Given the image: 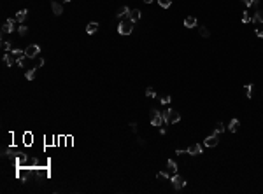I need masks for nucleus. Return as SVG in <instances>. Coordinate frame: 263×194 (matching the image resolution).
<instances>
[{
  "label": "nucleus",
  "mask_w": 263,
  "mask_h": 194,
  "mask_svg": "<svg viewBox=\"0 0 263 194\" xmlns=\"http://www.w3.org/2000/svg\"><path fill=\"white\" fill-rule=\"evenodd\" d=\"M133 32V21L132 19H121L118 24V33L119 35H130Z\"/></svg>",
  "instance_id": "1"
},
{
  "label": "nucleus",
  "mask_w": 263,
  "mask_h": 194,
  "mask_svg": "<svg viewBox=\"0 0 263 194\" xmlns=\"http://www.w3.org/2000/svg\"><path fill=\"white\" fill-rule=\"evenodd\" d=\"M39 53H41V46H37V44H30L28 47L25 49V56H26V58H30V60L37 58Z\"/></svg>",
  "instance_id": "2"
},
{
  "label": "nucleus",
  "mask_w": 263,
  "mask_h": 194,
  "mask_svg": "<svg viewBox=\"0 0 263 194\" xmlns=\"http://www.w3.org/2000/svg\"><path fill=\"white\" fill-rule=\"evenodd\" d=\"M151 124L153 126H161L163 124V117H161V112L156 109L151 110Z\"/></svg>",
  "instance_id": "3"
},
{
  "label": "nucleus",
  "mask_w": 263,
  "mask_h": 194,
  "mask_svg": "<svg viewBox=\"0 0 263 194\" xmlns=\"http://www.w3.org/2000/svg\"><path fill=\"white\" fill-rule=\"evenodd\" d=\"M172 185H174V189H176V191H179V189H183L184 185H186V178L176 173V175L172 177Z\"/></svg>",
  "instance_id": "4"
},
{
  "label": "nucleus",
  "mask_w": 263,
  "mask_h": 194,
  "mask_svg": "<svg viewBox=\"0 0 263 194\" xmlns=\"http://www.w3.org/2000/svg\"><path fill=\"white\" fill-rule=\"evenodd\" d=\"M218 144H219V138H218V135L216 133H212L211 136H207V138L203 140V145L205 147H216Z\"/></svg>",
  "instance_id": "5"
},
{
  "label": "nucleus",
  "mask_w": 263,
  "mask_h": 194,
  "mask_svg": "<svg viewBox=\"0 0 263 194\" xmlns=\"http://www.w3.org/2000/svg\"><path fill=\"white\" fill-rule=\"evenodd\" d=\"M14 21L16 19H7L6 23L2 24V33H12V32L16 30L14 28Z\"/></svg>",
  "instance_id": "6"
},
{
  "label": "nucleus",
  "mask_w": 263,
  "mask_h": 194,
  "mask_svg": "<svg viewBox=\"0 0 263 194\" xmlns=\"http://www.w3.org/2000/svg\"><path fill=\"white\" fill-rule=\"evenodd\" d=\"M186 154H191V156H198V154H202V145L200 144H193L186 149Z\"/></svg>",
  "instance_id": "7"
},
{
  "label": "nucleus",
  "mask_w": 263,
  "mask_h": 194,
  "mask_svg": "<svg viewBox=\"0 0 263 194\" xmlns=\"http://www.w3.org/2000/svg\"><path fill=\"white\" fill-rule=\"evenodd\" d=\"M51 9L55 12V16H61L63 14V7H61V4L58 0H51Z\"/></svg>",
  "instance_id": "8"
},
{
  "label": "nucleus",
  "mask_w": 263,
  "mask_h": 194,
  "mask_svg": "<svg viewBox=\"0 0 263 194\" xmlns=\"http://www.w3.org/2000/svg\"><path fill=\"white\" fill-rule=\"evenodd\" d=\"M181 121V115H179V112H176L174 109H168V122L170 124H174V122H179Z\"/></svg>",
  "instance_id": "9"
},
{
  "label": "nucleus",
  "mask_w": 263,
  "mask_h": 194,
  "mask_svg": "<svg viewBox=\"0 0 263 194\" xmlns=\"http://www.w3.org/2000/svg\"><path fill=\"white\" fill-rule=\"evenodd\" d=\"M26 16H28V11L26 9H21V11L16 12V16H14V19L18 21V23H25V19H26Z\"/></svg>",
  "instance_id": "10"
},
{
  "label": "nucleus",
  "mask_w": 263,
  "mask_h": 194,
  "mask_svg": "<svg viewBox=\"0 0 263 194\" xmlns=\"http://www.w3.org/2000/svg\"><path fill=\"white\" fill-rule=\"evenodd\" d=\"M130 11H132V9H128V7H126V6H123L121 9H119V11H118V14H116V18H118V19H123V18H128V16H130Z\"/></svg>",
  "instance_id": "11"
},
{
  "label": "nucleus",
  "mask_w": 263,
  "mask_h": 194,
  "mask_svg": "<svg viewBox=\"0 0 263 194\" xmlns=\"http://www.w3.org/2000/svg\"><path fill=\"white\" fill-rule=\"evenodd\" d=\"M196 24H198V21H196L195 16H188V18L184 19V26L186 28H195Z\"/></svg>",
  "instance_id": "12"
},
{
  "label": "nucleus",
  "mask_w": 263,
  "mask_h": 194,
  "mask_svg": "<svg viewBox=\"0 0 263 194\" xmlns=\"http://www.w3.org/2000/svg\"><path fill=\"white\" fill-rule=\"evenodd\" d=\"M141 16H142V12L139 11V9H132V11H130V16H128V19H132V21H139V19H141Z\"/></svg>",
  "instance_id": "13"
},
{
  "label": "nucleus",
  "mask_w": 263,
  "mask_h": 194,
  "mask_svg": "<svg viewBox=\"0 0 263 194\" xmlns=\"http://www.w3.org/2000/svg\"><path fill=\"white\" fill-rule=\"evenodd\" d=\"M97 30H98V23H97V21H91V23H88V26H86V33L93 35V33H95Z\"/></svg>",
  "instance_id": "14"
},
{
  "label": "nucleus",
  "mask_w": 263,
  "mask_h": 194,
  "mask_svg": "<svg viewBox=\"0 0 263 194\" xmlns=\"http://www.w3.org/2000/svg\"><path fill=\"white\" fill-rule=\"evenodd\" d=\"M239 126H240V121H239V119H232V121H230V124H228V129H230L232 133H235V131L239 129Z\"/></svg>",
  "instance_id": "15"
},
{
  "label": "nucleus",
  "mask_w": 263,
  "mask_h": 194,
  "mask_svg": "<svg viewBox=\"0 0 263 194\" xmlns=\"http://www.w3.org/2000/svg\"><path fill=\"white\" fill-rule=\"evenodd\" d=\"M167 168H168V171H172V173H177V164H176L174 159H168V161H167Z\"/></svg>",
  "instance_id": "16"
},
{
  "label": "nucleus",
  "mask_w": 263,
  "mask_h": 194,
  "mask_svg": "<svg viewBox=\"0 0 263 194\" xmlns=\"http://www.w3.org/2000/svg\"><path fill=\"white\" fill-rule=\"evenodd\" d=\"M253 23H263V11H256L253 16Z\"/></svg>",
  "instance_id": "17"
},
{
  "label": "nucleus",
  "mask_w": 263,
  "mask_h": 194,
  "mask_svg": "<svg viewBox=\"0 0 263 194\" xmlns=\"http://www.w3.org/2000/svg\"><path fill=\"white\" fill-rule=\"evenodd\" d=\"M35 72H37V67L30 68V70H26V73H25L26 80H32V79H33V77H35Z\"/></svg>",
  "instance_id": "18"
},
{
  "label": "nucleus",
  "mask_w": 263,
  "mask_h": 194,
  "mask_svg": "<svg viewBox=\"0 0 263 194\" xmlns=\"http://www.w3.org/2000/svg\"><path fill=\"white\" fill-rule=\"evenodd\" d=\"M11 53H7V54H4V65H7V67H12V63H14V60L11 58Z\"/></svg>",
  "instance_id": "19"
},
{
  "label": "nucleus",
  "mask_w": 263,
  "mask_h": 194,
  "mask_svg": "<svg viewBox=\"0 0 263 194\" xmlns=\"http://www.w3.org/2000/svg\"><path fill=\"white\" fill-rule=\"evenodd\" d=\"M244 95L247 98H251L253 96V84H246L244 86Z\"/></svg>",
  "instance_id": "20"
},
{
  "label": "nucleus",
  "mask_w": 263,
  "mask_h": 194,
  "mask_svg": "<svg viewBox=\"0 0 263 194\" xmlns=\"http://www.w3.org/2000/svg\"><path fill=\"white\" fill-rule=\"evenodd\" d=\"M223 131H225V124H223V122H216V128H214V133L216 135H219V133H223Z\"/></svg>",
  "instance_id": "21"
},
{
  "label": "nucleus",
  "mask_w": 263,
  "mask_h": 194,
  "mask_svg": "<svg viewBox=\"0 0 263 194\" xmlns=\"http://www.w3.org/2000/svg\"><path fill=\"white\" fill-rule=\"evenodd\" d=\"M242 23H253V16H249V12H242Z\"/></svg>",
  "instance_id": "22"
},
{
  "label": "nucleus",
  "mask_w": 263,
  "mask_h": 194,
  "mask_svg": "<svg viewBox=\"0 0 263 194\" xmlns=\"http://www.w3.org/2000/svg\"><path fill=\"white\" fill-rule=\"evenodd\" d=\"M156 178H158L160 182H163V180L168 178V173H167V171H158V173H156Z\"/></svg>",
  "instance_id": "23"
},
{
  "label": "nucleus",
  "mask_w": 263,
  "mask_h": 194,
  "mask_svg": "<svg viewBox=\"0 0 263 194\" xmlns=\"http://www.w3.org/2000/svg\"><path fill=\"white\" fill-rule=\"evenodd\" d=\"M198 32H200V35H202L203 39H207V37L211 35V32L207 30V26H200V28H198Z\"/></svg>",
  "instance_id": "24"
},
{
  "label": "nucleus",
  "mask_w": 263,
  "mask_h": 194,
  "mask_svg": "<svg viewBox=\"0 0 263 194\" xmlns=\"http://www.w3.org/2000/svg\"><path fill=\"white\" fill-rule=\"evenodd\" d=\"M244 4L247 7H258L260 6V0H244Z\"/></svg>",
  "instance_id": "25"
},
{
  "label": "nucleus",
  "mask_w": 263,
  "mask_h": 194,
  "mask_svg": "<svg viewBox=\"0 0 263 194\" xmlns=\"http://www.w3.org/2000/svg\"><path fill=\"white\" fill-rule=\"evenodd\" d=\"M9 53H11L12 56H18V58H19V56H25V51H23V49H11Z\"/></svg>",
  "instance_id": "26"
},
{
  "label": "nucleus",
  "mask_w": 263,
  "mask_h": 194,
  "mask_svg": "<svg viewBox=\"0 0 263 194\" xmlns=\"http://www.w3.org/2000/svg\"><path fill=\"white\" fill-rule=\"evenodd\" d=\"M158 4L163 7V9H168V7L172 6V0H158Z\"/></svg>",
  "instance_id": "27"
},
{
  "label": "nucleus",
  "mask_w": 263,
  "mask_h": 194,
  "mask_svg": "<svg viewBox=\"0 0 263 194\" xmlns=\"http://www.w3.org/2000/svg\"><path fill=\"white\" fill-rule=\"evenodd\" d=\"M18 33H19V35H21V37H25V35H26V33H28V28H26L25 24H21V26H19V28H18Z\"/></svg>",
  "instance_id": "28"
},
{
  "label": "nucleus",
  "mask_w": 263,
  "mask_h": 194,
  "mask_svg": "<svg viewBox=\"0 0 263 194\" xmlns=\"http://www.w3.org/2000/svg\"><path fill=\"white\" fill-rule=\"evenodd\" d=\"M146 96H149V98H156V91H154L153 88H147V89H146Z\"/></svg>",
  "instance_id": "29"
},
{
  "label": "nucleus",
  "mask_w": 263,
  "mask_h": 194,
  "mask_svg": "<svg viewBox=\"0 0 263 194\" xmlns=\"http://www.w3.org/2000/svg\"><path fill=\"white\" fill-rule=\"evenodd\" d=\"M2 49H4V51H7V53H9V51H11V44L7 42V40H2Z\"/></svg>",
  "instance_id": "30"
},
{
  "label": "nucleus",
  "mask_w": 263,
  "mask_h": 194,
  "mask_svg": "<svg viewBox=\"0 0 263 194\" xmlns=\"http://www.w3.org/2000/svg\"><path fill=\"white\" fill-rule=\"evenodd\" d=\"M23 140H25V144H26V145H30V144H32V135H30V133H26V135L23 136Z\"/></svg>",
  "instance_id": "31"
},
{
  "label": "nucleus",
  "mask_w": 263,
  "mask_h": 194,
  "mask_svg": "<svg viewBox=\"0 0 263 194\" xmlns=\"http://www.w3.org/2000/svg\"><path fill=\"white\" fill-rule=\"evenodd\" d=\"M25 61H26V60H25V56H19L16 63H18V67H21V68H23V67H25Z\"/></svg>",
  "instance_id": "32"
},
{
  "label": "nucleus",
  "mask_w": 263,
  "mask_h": 194,
  "mask_svg": "<svg viewBox=\"0 0 263 194\" xmlns=\"http://www.w3.org/2000/svg\"><path fill=\"white\" fill-rule=\"evenodd\" d=\"M160 102L163 103V105H167V103H170V102H172V98H170V96H163V98H160Z\"/></svg>",
  "instance_id": "33"
},
{
  "label": "nucleus",
  "mask_w": 263,
  "mask_h": 194,
  "mask_svg": "<svg viewBox=\"0 0 263 194\" xmlns=\"http://www.w3.org/2000/svg\"><path fill=\"white\" fill-rule=\"evenodd\" d=\"M161 117H163V122H168V110H165V112H161Z\"/></svg>",
  "instance_id": "34"
},
{
  "label": "nucleus",
  "mask_w": 263,
  "mask_h": 194,
  "mask_svg": "<svg viewBox=\"0 0 263 194\" xmlns=\"http://www.w3.org/2000/svg\"><path fill=\"white\" fill-rule=\"evenodd\" d=\"M130 129H132L133 133H137V129H139V128H137V122H130Z\"/></svg>",
  "instance_id": "35"
},
{
  "label": "nucleus",
  "mask_w": 263,
  "mask_h": 194,
  "mask_svg": "<svg viewBox=\"0 0 263 194\" xmlns=\"http://www.w3.org/2000/svg\"><path fill=\"white\" fill-rule=\"evenodd\" d=\"M256 35L260 37V39H263V28H258V30H256Z\"/></svg>",
  "instance_id": "36"
},
{
  "label": "nucleus",
  "mask_w": 263,
  "mask_h": 194,
  "mask_svg": "<svg viewBox=\"0 0 263 194\" xmlns=\"http://www.w3.org/2000/svg\"><path fill=\"white\" fill-rule=\"evenodd\" d=\"M42 65H44V60H42V58H39V61H37V65H35V67L39 68V67H42Z\"/></svg>",
  "instance_id": "37"
},
{
  "label": "nucleus",
  "mask_w": 263,
  "mask_h": 194,
  "mask_svg": "<svg viewBox=\"0 0 263 194\" xmlns=\"http://www.w3.org/2000/svg\"><path fill=\"white\" fill-rule=\"evenodd\" d=\"M142 2H144V4H151V2H153V0H142Z\"/></svg>",
  "instance_id": "38"
},
{
  "label": "nucleus",
  "mask_w": 263,
  "mask_h": 194,
  "mask_svg": "<svg viewBox=\"0 0 263 194\" xmlns=\"http://www.w3.org/2000/svg\"><path fill=\"white\" fill-rule=\"evenodd\" d=\"M61 2H70V0H61Z\"/></svg>",
  "instance_id": "39"
}]
</instances>
